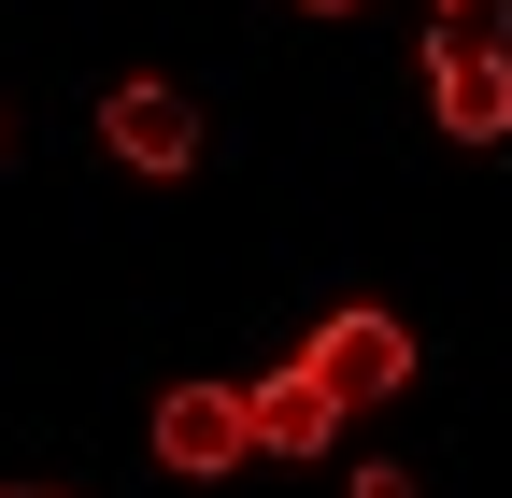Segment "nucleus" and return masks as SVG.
Returning a JSON list of instances; mask_svg holds the SVG:
<instances>
[{
    "label": "nucleus",
    "instance_id": "1",
    "mask_svg": "<svg viewBox=\"0 0 512 498\" xmlns=\"http://www.w3.org/2000/svg\"><path fill=\"white\" fill-rule=\"evenodd\" d=\"M100 157H114V171H143V185L200 171V100H185V86H157V72H128V86L100 100Z\"/></svg>",
    "mask_w": 512,
    "mask_h": 498
},
{
    "label": "nucleus",
    "instance_id": "9",
    "mask_svg": "<svg viewBox=\"0 0 512 498\" xmlns=\"http://www.w3.org/2000/svg\"><path fill=\"white\" fill-rule=\"evenodd\" d=\"M299 15H356V0H299Z\"/></svg>",
    "mask_w": 512,
    "mask_h": 498
},
{
    "label": "nucleus",
    "instance_id": "2",
    "mask_svg": "<svg viewBox=\"0 0 512 498\" xmlns=\"http://www.w3.org/2000/svg\"><path fill=\"white\" fill-rule=\"evenodd\" d=\"M299 370H313V385H328L342 413H356V399H399V385H413V328L356 299V314H328V328L299 342Z\"/></svg>",
    "mask_w": 512,
    "mask_h": 498
},
{
    "label": "nucleus",
    "instance_id": "5",
    "mask_svg": "<svg viewBox=\"0 0 512 498\" xmlns=\"http://www.w3.org/2000/svg\"><path fill=\"white\" fill-rule=\"evenodd\" d=\"M242 442H256V456H328V442H342V399L285 356V370H256V385H242Z\"/></svg>",
    "mask_w": 512,
    "mask_h": 498
},
{
    "label": "nucleus",
    "instance_id": "7",
    "mask_svg": "<svg viewBox=\"0 0 512 498\" xmlns=\"http://www.w3.org/2000/svg\"><path fill=\"white\" fill-rule=\"evenodd\" d=\"M342 498H427V484H413V470H356Z\"/></svg>",
    "mask_w": 512,
    "mask_h": 498
},
{
    "label": "nucleus",
    "instance_id": "3",
    "mask_svg": "<svg viewBox=\"0 0 512 498\" xmlns=\"http://www.w3.org/2000/svg\"><path fill=\"white\" fill-rule=\"evenodd\" d=\"M427 114H441V143L498 157L512 143V43H427Z\"/></svg>",
    "mask_w": 512,
    "mask_h": 498
},
{
    "label": "nucleus",
    "instance_id": "4",
    "mask_svg": "<svg viewBox=\"0 0 512 498\" xmlns=\"http://www.w3.org/2000/svg\"><path fill=\"white\" fill-rule=\"evenodd\" d=\"M143 442H157V470L171 484H228L256 442H242V385H157V427H143Z\"/></svg>",
    "mask_w": 512,
    "mask_h": 498
},
{
    "label": "nucleus",
    "instance_id": "6",
    "mask_svg": "<svg viewBox=\"0 0 512 498\" xmlns=\"http://www.w3.org/2000/svg\"><path fill=\"white\" fill-rule=\"evenodd\" d=\"M512 29V0H441V43H498Z\"/></svg>",
    "mask_w": 512,
    "mask_h": 498
},
{
    "label": "nucleus",
    "instance_id": "8",
    "mask_svg": "<svg viewBox=\"0 0 512 498\" xmlns=\"http://www.w3.org/2000/svg\"><path fill=\"white\" fill-rule=\"evenodd\" d=\"M0 498H72V484H0Z\"/></svg>",
    "mask_w": 512,
    "mask_h": 498
}]
</instances>
